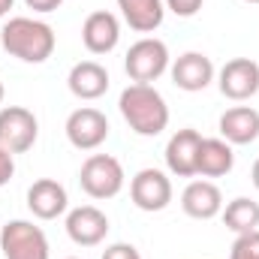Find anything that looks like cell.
Instances as JSON below:
<instances>
[{
    "instance_id": "obj_1",
    "label": "cell",
    "mask_w": 259,
    "mask_h": 259,
    "mask_svg": "<svg viewBox=\"0 0 259 259\" xmlns=\"http://www.w3.org/2000/svg\"><path fill=\"white\" fill-rule=\"evenodd\" d=\"M0 46L24 64H46L55 55L58 36H55L52 24H46L39 18H27V15H15L3 24Z\"/></svg>"
},
{
    "instance_id": "obj_2",
    "label": "cell",
    "mask_w": 259,
    "mask_h": 259,
    "mask_svg": "<svg viewBox=\"0 0 259 259\" xmlns=\"http://www.w3.org/2000/svg\"><path fill=\"white\" fill-rule=\"evenodd\" d=\"M118 109L124 115V121L130 124L133 133L139 136H160L163 130L169 127V106L163 100V94L154 84H130L121 91Z\"/></svg>"
},
{
    "instance_id": "obj_3",
    "label": "cell",
    "mask_w": 259,
    "mask_h": 259,
    "mask_svg": "<svg viewBox=\"0 0 259 259\" xmlns=\"http://www.w3.org/2000/svg\"><path fill=\"white\" fill-rule=\"evenodd\" d=\"M124 166L112 154H91L78 172V184L91 199H115L124 190Z\"/></svg>"
},
{
    "instance_id": "obj_4",
    "label": "cell",
    "mask_w": 259,
    "mask_h": 259,
    "mask_svg": "<svg viewBox=\"0 0 259 259\" xmlns=\"http://www.w3.org/2000/svg\"><path fill=\"white\" fill-rule=\"evenodd\" d=\"M124 69L136 84H151L157 81L166 69H169V49L163 39L157 36H142L139 42H133L124 58Z\"/></svg>"
},
{
    "instance_id": "obj_5",
    "label": "cell",
    "mask_w": 259,
    "mask_h": 259,
    "mask_svg": "<svg viewBox=\"0 0 259 259\" xmlns=\"http://www.w3.org/2000/svg\"><path fill=\"white\" fill-rule=\"evenodd\" d=\"M3 259H49V238L30 220H9L0 229Z\"/></svg>"
},
{
    "instance_id": "obj_6",
    "label": "cell",
    "mask_w": 259,
    "mask_h": 259,
    "mask_svg": "<svg viewBox=\"0 0 259 259\" xmlns=\"http://www.w3.org/2000/svg\"><path fill=\"white\" fill-rule=\"evenodd\" d=\"M39 121L24 106H3L0 109V148L9 154H24L36 145Z\"/></svg>"
},
{
    "instance_id": "obj_7",
    "label": "cell",
    "mask_w": 259,
    "mask_h": 259,
    "mask_svg": "<svg viewBox=\"0 0 259 259\" xmlns=\"http://www.w3.org/2000/svg\"><path fill=\"white\" fill-rule=\"evenodd\" d=\"M66 139L72 148L78 151H97L106 139H109V118L94 109V106H81L66 118Z\"/></svg>"
},
{
    "instance_id": "obj_8",
    "label": "cell",
    "mask_w": 259,
    "mask_h": 259,
    "mask_svg": "<svg viewBox=\"0 0 259 259\" xmlns=\"http://www.w3.org/2000/svg\"><path fill=\"white\" fill-rule=\"evenodd\" d=\"M130 196L139 211H163L172 202V181L160 169H139L130 181Z\"/></svg>"
},
{
    "instance_id": "obj_9",
    "label": "cell",
    "mask_w": 259,
    "mask_h": 259,
    "mask_svg": "<svg viewBox=\"0 0 259 259\" xmlns=\"http://www.w3.org/2000/svg\"><path fill=\"white\" fill-rule=\"evenodd\" d=\"M217 88L226 100H250L259 91V64L250 58H232L226 61L220 75H217Z\"/></svg>"
},
{
    "instance_id": "obj_10",
    "label": "cell",
    "mask_w": 259,
    "mask_h": 259,
    "mask_svg": "<svg viewBox=\"0 0 259 259\" xmlns=\"http://www.w3.org/2000/svg\"><path fill=\"white\" fill-rule=\"evenodd\" d=\"M66 235L78 247H97L109 235V217L97 205H81L66 214Z\"/></svg>"
},
{
    "instance_id": "obj_11",
    "label": "cell",
    "mask_w": 259,
    "mask_h": 259,
    "mask_svg": "<svg viewBox=\"0 0 259 259\" xmlns=\"http://www.w3.org/2000/svg\"><path fill=\"white\" fill-rule=\"evenodd\" d=\"M121 39V21L115 12H106V9H97L84 18L81 24V42L91 55H109L115 52Z\"/></svg>"
},
{
    "instance_id": "obj_12",
    "label": "cell",
    "mask_w": 259,
    "mask_h": 259,
    "mask_svg": "<svg viewBox=\"0 0 259 259\" xmlns=\"http://www.w3.org/2000/svg\"><path fill=\"white\" fill-rule=\"evenodd\" d=\"M199 145H202V133L193 127L178 130L169 142H166V169L178 178H193L196 175V160H199Z\"/></svg>"
},
{
    "instance_id": "obj_13",
    "label": "cell",
    "mask_w": 259,
    "mask_h": 259,
    "mask_svg": "<svg viewBox=\"0 0 259 259\" xmlns=\"http://www.w3.org/2000/svg\"><path fill=\"white\" fill-rule=\"evenodd\" d=\"M66 205H69L66 187L61 181H55V178H39L27 190V208L39 220H58L66 211Z\"/></svg>"
},
{
    "instance_id": "obj_14",
    "label": "cell",
    "mask_w": 259,
    "mask_h": 259,
    "mask_svg": "<svg viewBox=\"0 0 259 259\" xmlns=\"http://www.w3.org/2000/svg\"><path fill=\"white\" fill-rule=\"evenodd\" d=\"M172 81L187 91V94H199L214 81V64L208 55L202 52H184L175 64H172Z\"/></svg>"
},
{
    "instance_id": "obj_15",
    "label": "cell",
    "mask_w": 259,
    "mask_h": 259,
    "mask_svg": "<svg viewBox=\"0 0 259 259\" xmlns=\"http://www.w3.org/2000/svg\"><path fill=\"white\" fill-rule=\"evenodd\" d=\"M181 208L193 220H211L223 211V193L211 181H190L181 193Z\"/></svg>"
},
{
    "instance_id": "obj_16",
    "label": "cell",
    "mask_w": 259,
    "mask_h": 259,
    "mask_svg": "<svg viewBox=\"0 0 259 259\" xmlns=\"http://www.w3.org/2000/svg\"><path fill=\"white\" fill-rule=\"evenodd\" d=\"M66 88L78 100H100L109 91V69L97 61H81L69 69Z\"/></svg>"
},
{
    "instance_id": "obj_17",
    "label": "cell",
    "mask_w": 259,
    "mask_h": 259,
    "mask_svg": "<svg viewBox=\"0 0 259 259\" xmlns=\"http://www.w3.org/2000/svg\"><path fill=\"white\" fill-rule=\"evenodd\" d=\"M220 139L229 145H250L259 139V112L250 106H235L220 115Z\"/></svg>"
},
{
    "instance_id": "obj_18",
    "label": "cell",
    "mask_w": 259,
    "mask_h": 259,
    "mask_svg": "<svg viewBox=\"0 0 259 259\" xmlns=\"http://www.w3.org/2000/svg\"><path fill=\"white\" fill-rule=\"evenodd\" d=\"M232 166H235V154H232V145L226 139H202L199 160H196V175L220 178V175H229Z\"/></svg>"
},
{
    "instance_id": "obj_19",
    "label": "cell",
    "mask_w": 259,
    "mask_h": 259,
    "mask_svg": "<svg viewBox=\"0 0 259 259\" xmlns=\"http://www.w3.org/2000/svg\"><path fill=\"white\" fill-rule=\"evenodd\" d=\"M118 9L136 33H154L166 18L163 0H118Z\"/></svg>"
},
{
    "instance_id": "obj_20",
    "label": "cell",
    "mask_w": 259,
    "mask_h": 259,
    "mask_svg": "<svg viewBox=\"0 0 259 259\" xmlns=\"http://www.w3.org/2000/svg\"><path fill=\"white\" fill-rule=\"evenodd\" d=\"M220 214H223L226 229H232L235 235H244V232H253V229H259V202L247 199V196L232 199V202H229Z\"/></svg>"
},
{
    "instance_id": "obj_21",
    "label": "cell",
    "mask_w": 259,
    "mask_h": 259,
    "mask_svg": "<svg viewBox=\"0 0 259 259\" xmlns=\"http://www.w3.org/2000/svg\"><path fill=\"white\" fill-rule=\"evenodd\" d=\"M229 259H259V229L238 235L229 250Z\"/></svg>"
},
{
    "instance_id": "obj_22",
    "label": "cell",
    "mask_w": 259,
    "mask_h": 259,
    "mask_svg": "<svg viewBox=\"0 0 259 259\" xmlns=\"http://www.w3.org/2000/svg\"><path fill=\"white\" fill-rule=\"evenodd\" d=\"M163 3H166V9L175 12L178 18H193L196 12L202 9L205 0H163Z\"/></svg>"
},
{
    "instance_id": "obj_23",
    "label": "cell",
    "mask_w": 259,
    "mask_h": 259,
    "mask_svg": "<svg viewBox=\"0 0 259 259\" xmlns=\"http://www.w3.org/2000/svg\"><path fill=\"white\" fill-rule=\"evenodd\" d=\"M103 259H142V253H139V250H136L133 244H124V241H118V244L106 247Z\"/></svg>"
},
{
    "instance_id": "obj_24",
    "label": "cell",
    "mask_w": 259,
    "mask_h": 259,
    "mask_svg": "<svg viewBox=\"0 0 259 259\" xmlns=\"http://www.w3.org/2000/svg\"><path fill=\"white\" fill-rule=\"evenodd\" d=\"M12 175H15V160H12V154H9V151H3V148H0V187H3V184H9V181H12Z\"/></svg>"
},
{
    "instance_id": "obj_25",
    "label": "cell",
    "mask_w": 259,
    "mask_h": 259,
    "mask_svg": "<svg viewBox=\"0 0 259 259\" xmlns=\"http://www.w3.org/2000/svg\"><path fill=\"white\" fill-rule=\"evenodd\" d=\"M61 3L64 0H24V6L33 12H55V9H61Z\"/></svg>"
},
{
    "instance_id": "obj_26",
    "label": "cell",
    "mask_w": 259,
    "mask_h": 259,
    "mask_svg": "<svg viewBox=\"0 0 259 259\" xmlns=\"http://www.w3.org/2000/svg\"><path fill=\"white\" fill-rule=\"evenodd\" d=\"M12 6H15V0H0V18H3V15H9V9H12Z\"/></svg>"
},
{
    "instance_id": "obj_27",
    "label": "cell",
    "mask_w": 259,
    "mask_h": 259,
    "mask_svg": "<svg viewBox=\"0 0 259 259\" xmlns=\"http://www.w3.org/2000/svg\"><path fill=\"white\" fill-rule=\"evenodd\" d=\"M250 178H253V187L259 190V160L253 163V169H250Z\"/></svg>"
},
{
    "instance_id": "obj_28",
    "label": "cell",
    "mask_w": 259,
    "mask_h": 259,
    "mask_svg": "<svg viewBox=\"0 0 259 259\" xmlns=\"http://www.w3.org/2000/svg\"><path fill=\"white\" fill-rule=\"evenodd\" d=\"M3 97H6V88H3V81H0V103H3Z\"/></svg>"
},
{
    "instance_id": "obj_29",
    "label": "cell",
    "mask_w": 259,
    "mask_h": 259,
    "mask_svg": "<svg viewBox=\"0 0 259 259\" xmlns=\"http://www.w3.org/2000/svg\"><path fill=\"white\" fill-rule=\"evenodd\" d=\"M244 3H259V0H244Z\"/></svg>"
},
{
    "instance_id": "obj_30",
    "label": "cell",
    "mask_w": 259,
    "mask_h": 259,
    "mask_svg": "<svg viewBox=\"0 0 259 259\" xmlns=\"http://www.w3.org/2000/svg\"><path fill=\"white\" fill-rule=\"evenodd\" d=\"M66 259H75V256H66Z\"/></svg>"
}]
</instances>
